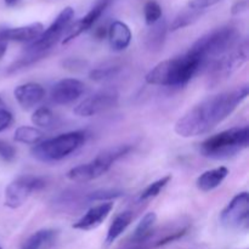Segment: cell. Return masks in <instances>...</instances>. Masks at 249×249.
I'll return each mask as SVG.
<instances>
[{
	"mask_svg": "<svg viewBox=\"0 0 249 249\" xmlns=\"http://www.w3.org/2000/svg\"><path fill=\"white\" fill-rule=\"evenodd\" d=\"M248 92V85H242L207 97L178 119L175 133L186 139L209 133L247 99Z\"/></svg>",
	"mask_w": 249,
	"mask_h": 249,
	"instance_id": "cell-1",
	"label": "cell"
},
{
	"mask_svg": "<svg viewBox=\"0 0 249 249\" xmlns=\"http://www.w3.org/2000/svg\"><path fill=\"white\" fill-rule=\"evenodd\" d=\"M143 16H145L146 24L152 26L162 18V7L157 1L150 0L146 2L145 7H143Z\"/></svg>",
	"mask_w": 249,
	"mask_h": 249,
	"instance_id": "cell-27",
	"label": "cell"
},
{
	"mask_svg": "<svg viewBox=\"0 0 249 249\" xmlns=\"http://www.w3.org/2000/svg\"><path fill=\"white\" fill-rule=\"evenodd\" d=\"M220 223L231 230H247L249 226L248 192L236 195L220 214Z\"/></svg>",
	"mask_w": 249,
	"mask_h": 249,
	"instance_id": "cell-10",
	"label": "cell"
},
{
	"mask_svg": "<svg viewBox=\"0 0 249 249\" xmlns=\"http://www.w3.org/2000/svg\"><path fill=\"white\" fill-rule=\"evenodd\" d=\"M95 36H96L97 39L105 38V36H107V29L105 28V27L104 28H102V27H100V28L96 31V33H95Z\"/></svg>",
	"mask_w": 249,
	"mask_h": 249,
	"instance_id": "cell-36",
	"label": "cell"
},
{
	"mask_svg": "<svg viewBox=\"0 0 249 249\" xmlns=\"http://www.w3.org/2000/svg\"><path fill=\"white\" fill-rule=\"evenodd\" d=\"M229 175V169L224 165L214 169H209L207 172L202 173L196 180V186L202 192H211L213 190L218 189L226 177Z\"/></svg>",
	"mask_w": 249,
	"mask_h": 249,
	"instance_id": "cell-18",
	"label": "cell"
},
{
	"mask_svg": "<svg viewBox=\"0 0 249 249\" xmlns=\"http://www.w3.org/2000/svg\"><path fill=\"white\" fill-rule=\"evenodd\" d=\"M0 249H2V248H1V247H0Z\"/></svg>",
	"mask_w": 249,
	"mask_h": 249,
	"instance_id": "cell-39",
	"label": "cell"
},
{
	"mask_svg": "<svg viewBox=\"0 0 249 249\" xmlns=\"http://www.w3.org/2000/svg\"><path fill=\"white\" fill-rule=\"evenodd\" d=\"M73 17H74V10L71 6L65 7L60 14L57 15L53 23L44 29L43 33L36 38V40L29 43L27 46V51L28 53H33V55L45 56L46 53L60 40L63 38L65 33L67 32L68 27L71 26Z\"/></svg>",
	"mask_w": 249,
	"mask_h": 249,
	"instance_id": "cell-7",
	"label": "cell"
},
{
	"mask_svg": "<svg viewBox=\"0 0 249 249\" xmlns=\"http://www.w3.org/2000/svg\"><path fill=\"white\" fill-rule=\"evenodd\" d=\"M202 15V11H197V10H192L187 7V10L180 12L177 17L174 18V21L170 24V31H178V29L185 28V27L190 26L194 22H196L199 18V16Z\"/></svg>",
	"mask_w": 249,
	"mask_h": 249,
	"instance_id": "cell-25",
	"label": "cell"
},
{
	"mask_svg": "<svg viewBox=\"0 0 249 249\" xmlns=\"http://www.w3.org/2000/svg\"><path fill=\"white\" fill-rule=\"evenodd\" d=\"M57 235L53 229H41L24 241L22 249H50L57 240Z\"/></svg>",
	"mask_w": 249,
	"mask_h": 249,
	"instance_id": "cell-19",
	"label": "cell"
},
{
	"mask_svg": "<svg viewBox=\"0 0 249 249\" xmlns=\"http://www.w3.org/2000/svg\"><path fill=\"white\" fill-rule=\"evenodd\" d=\"M203 66L204 62L198 56L187 51L184 55L156 65L146 74L145 80L148 84L160 87H184Z\"/></svg>",
	"mask_w": 249,
	"mask_h": 249,
	"instance_id": "cell-2",
	"label": "cell"
},
{
	"mask_svg": "<svg viewBox=\"0 0 249 249\" xmlns=\"http://www.w3.org/2000/svg\"><path fill=\"white\" fill-rule=\"evenodd\" d=\"M14 96L23 109H31L38 106L45 97V90L39 83H26L14 90Z\"/></svg>",
	"mask_w": 249,
	"mask_h": 249,
	"instance_id": "cell-15",
	"label": "cell"
},
{
	"mask_svg": "<svg viewBox=\"0 0 249 249\" xmlns=\"http://www.w3.org/2000/svg\"><path fill=\"white\" fill-rule=\"evenodd\" d=\"M109 46L113 51H123L131 41V31L126 23L122 21L112 22L107 29Z\"/></svg>",
	"mask_w": 249,
	"mask_h": 249,
	"instance_id": "cell-17",
	"label": "cell"
},
{
	"mask_svg": "<svg viewBox=\"0 0 249 249\" xmlns=\"http://www.w3.org/2000/svg\"><path fill=\"white\" fill-rule=\"evenodd\" d=\"M16 157V150L11 143L0 139V158L5 162H12Z\"/></svg>",
	"mask_w": 249,
	"mask_h": 249,
	"instance_id": "cell-30",
	"label": "cell"
},
{
	"mask_svg": "<svg viewBox=\"0 0 249 249\" xmlns=\"http://www.w3.org/2000/svg\"><path fill=\"white\" fill-rule=\"evenodd\" d=\"M130 150L131 146L119 145L104 151L90 162L77 165V167L68 170L67 179L74 182H88L97 179V178L106 174L111 169L112 165L119 158L124 157Z\"/></svg>",
	"mask_w": 249,
	"mask_h": 249,
	"instance_id": "cell-6",
	"label": "cell"
},
{
	"mask_svg": "<svg viewBox=\"0 0 249 249\" xmlns=\"http://www.w3.org/2000/svg\"><path fill=\"white\" fill-rule=\"evenodd\" d=\"M85 90L84 83L75 78H65L53 85L51 101L56 105H68L79 99Z\"/></svg>",
	"mask_w": 249,
	"mask_h": 249,
	"instance_id": "cell-12",
	"label": "cell"
},
{
	"mask_svg": "<svg viewBox=\"0 0 249 249\" xmlns=\"http://www.w3.org/2000/svg\"><path fill=\"white\" fill-rule=\"evenodd\" d=\"M156 221H157L156 213L150 212V213L145 214L140 220V223L135 228V230H134L133 236H131V242L142 243L147 241L152 236V231L153 228H155Z\"/></svg>",
	"mask_w": 249,
	"mask_h": 249,
	"instance_id": "cell-22",
	"label": "cell"
},
{
	"mask_svg": "<svg viewBox=\"0 0 249 249\" xmlns=\"http://www.w3.org/2000/svg\"><path fill=\"white\" fill-rule=\"evenodd\" d=\"M186 232H187V228H184V229H181V230L175 231V232L170 233V235L165 236L164 238H162L160 241H158L157 245L156 246H157V247H160V246H164V245H168V243H170V242H174V241L181 238Z\"/></svg>",
	"mask_w": 249,
	"mask_h": 249,
	"instance_id": "cell-32",
	"label": "cell"
},
{
	"mask_svg": "<svg viewBox=\"0 0 249 249\" xmlns=\"http://www.w3.org/2000/svg\"><path fill=\"white\" fill-rule=\"evenodd\" d=\"M219 1L220 0H189V9L202 11V10L208 9V7L218 4Z\"/></svg>",
	"mask_w": 249,
	"mask_h": 249,
	"instance_id": "cell-31",
	"label": "cell"
},
{
	"mask_svg": "<svg viewBox=\"0 0 249 249\" xmlns=\"http://www.w3.org/2000/svg\"><path fill=\"white\" fill-rule=\"evenodd\" d=\"M119 95L113 89H104L83 100L74 107L73 112L78 117H91L111 109L118 104Z\"/></svg>",
	"mask_w": 249,
	"mask_h": 249,
	"instance_id": "cell-11",
	"label": "cell"
},
{
	"mask_svg": "<svg viewBox=\"0 0 249 249\" xmlns=\"http://www.w3.org/2000/svg\"><path fill=\"white\" fill-rule=\"evenodd\" d=\"M15 141L19 143H24V145H36V143L41 142L44 139V133L40 129L36 128V126H28L23 125L19 126L15 130Z\"/></svg>",
	"mask_w": 249,
	"mask_h": 249,
	"instance_id": "cell-24",
	"label": "cell"
},
{
	"mask_svg": "<svg viewBox=\"0 0 249 249\" xmlns=\"http://www.w3.org/2000/svg\"><path fill=\"white\" fill-rule=\"evenodd\" d=\"M5 4L9 5V6H12V5H16L19 0H4Z\"/></svg>",
	"mask_w": 249,
	"mask_h": 249,
	"instance_id": "cell-37",
	"label": "cell"
},
{
	"mask_svg": "<svg viewBox=\"0 0 249 249\" xmlns=\"http://www.w3.org/2000/svg\"><path fill=\"white\" fill-rule=\"evenodd\" d=\"M12 119L14 118H12L11 112H9L7 109H2V111H0V133L11 125Z\"/></svg>",
	"mask_w": 249,
	"mask_h": 249,
	"instance_id": "cell-33",
	"label": "cell"
},
{
	"mask_svg": "<svg viewBox=\"0 0 249 249\" xmlns=\"http://www.w3.org/2000/svg\"><path fill=\"white\" fill-rule=\"evenodd\" d=\"M32 123L36 128L40 129H53L58 125V118L53 112L48 107H39L32 114Z\"/></svg>",
	"mask_w": 249,
	"mask_h": 249,
	"instance_id": "cell-23",
	"label": "cell"
},
{
	"mask_svg": "<svg viewBox=\"0 0 249 249\" xmlns=\"http://www.w3.org/2000/svg\"><path fill=\"white\" fill-rule=\"evenodd\" d=\"M109 4H111V0H99L84 17H82V18L78 19L77 22H74V23L68 27L67 32H66L62 38V44L70 43L73 39L77 38L78 36L91 28L96 23L97 19L102 16V14L106 11Z\"/></svg>",
	"mask_w": 249,
	"mask_h": 249,
	"instance_id": "cell-13",
	"label": "cell"
},
{
	"mask_svg": "<svg viewBox=\"0 0 249 249\" xmlns=\"http://www.w3.org/2000/svg\"><path fill=\"white\" fill-rule=\"evenodd\" d=\"M248 7V2L247 0H240V1H236L233 4L232 9H231V12L232 15H238V14H242L243 11H246Z\"/></svg>",
	"mask_w": 249,
	"mask_h": 249,
	"instance_id": "cell-35",
	"label": "cell"
},
{
	"mask_svg": "<svg viewBox=\"0 0 249 249\" xmlns=\"http://www.w3.org/2000/svg\"><path fill=\"white\" fill-rule=\"evenodd\" d=\"M5 36L10 41H18V43H32L39 38L44 32V26L40 22L27 24L21 27H5Z\"/></svg>",
	"mask_w": 249,
	"mask_h": 249,
	"instance_id": "cell-16",
	"label": "cell"
},
{
	"mask_svg": "<svg viewBox=\"0 0 249 249\" xmlns=\"http://www.w3.org/2000/svg\"><path fill=\"white\" fill-rule=\"evenodd\" d=\"M248 143V126H236L206 139L199 146V152L207 158L224 160L247 148Z\"/></svg>",
	"mask_w": 249,
	"mask_h": 249,
	"instance_id": "cell-4",
	"label": "cell"
},
{
	"mask_svg": "<svg viewBox=\"0 0 249 249\" xmlns=\"http://www.w3.org/2000/svg\"><path fill=\"white\" fill-rule=\"evenodd\" d=\"M170 180H172V175H165V177H163V178H160V179L153 181L152 184L148 185V186L146 187L142 192H141L140 198L139 199H140V201H147V199L157 197L158 195L160 194V191H162V190L164 189L168 184H169Z\"/></svg>",
	"mask_w": 249,
	"mask_h": 249,
	"instance_id": "cell-26",
	"label": "cell"
},
{
	"mask_svg": "<svg viewBox=\"0 0 249 249\" xmlns=\"http://www.w3.org/2000/svg\"><path fill=\"white\" fill-rule=\"evenodd\" d=\"M121 68L119 66H109V67H101L95 68L90 72L89 77L91 80L95 82H105V80L112 79L119 73Z\"/></svg>",
	"mask_w": 249,
	"mask_h": 249,
	"instance_id": "cell-28",
	"label": "cell"
},
{
	"mask_svg": "<svg viewBox=\"0 0 249 249\" xmlns=\"http://www.w3.org/2000/svg\"><path fill=\"white\" fill-rule=\"evenodd\" d=\"M5 27H0V60L4 57L5 53L7 50V45H9V40L5 36V32H4Z\"/></svg>",
	"mask_w": 249,
	"mask_h": 249,
	"instance_id": "cell-34",
	"label": "cell"
},
{
	"mask_svg": "<svg viewBox=\"0 0 249 249\" xmlns=\"http://www.w3.org/2000/svg\"><path fill=\"white\" fill-rule=\"evenodd\" d=\"M167 32L168 26L164 18H160L155 24L150 26L145 39L146 48L151 51H160L164 45Z\"/></svg>",
	"mask_w": 249,
	"mask_h": 249,
	"instance_id": "cell-20",
	"label": "cell"
},
{
	"mask_svg": "<svg viewBox=\"0 0 249 249\" xmlns=\"http://www.w3.org/2000/svg\"><path fill=\"white\" fill-rule=\"evenodd\" d=\"M45 186L46 181L43 178L36 175H21L10 182L5 189L4 204L7 208H19L32 195L41 191Z\"/></svg>",
	"mask_w": 249,
	"mask_h": 249,
	"instance_id": "cell-9",
	"label": "cell"
},
{
	"mask_svg": "<svg viewBox=\"0 0 249 249\" xmlns=\"http://www.w3.org/2000/svg\"><path fill=\"white\" fill-rule=\"evenodd\" d=\"M85 141H87L85 131H70L36 143L32 147L31 153L36 160L40 162H58L72 153L77 152L84 145Z\"/></svg>",
	"mask_w": 249,
	"mask_h": 249,
	"instance_id": "cell-5",
	"label": "cell"
},
{
	"mask_svg": "<svg viewBox=\"0 0 249 249\" xmlns=\"http://www.w3.org/2000/svg\"><path fill=\"white\" fill-rule=\"evenodd\" d=\"M112 209H113V202H102V203L96 204L91 207L77 223L73 224L72 228L80 231L94 230L106 220Z\"/></svg>",
	"mask_w": 249,
	"mask_h": 249,
	"instance_id": "cell-14",
	"label": "cell"
},
{
	"mask_svg": "<svg viewBox=\"0 0 249 249\" xmlns=\"http://www.w3.org/2000/svg\"><path fill=\"white\" fill-rule=\"evenodd\" d=\"M123 194L121 190H112V189H105L95 191L88 196L89 201H101V202H112V199L118 198Z\"/></svg>",
	"mask_w": 249,
	"mask_h": 249,
	"instance_id": "cell-29",
	"label": "cell"
},
{
	"mask_svg": "<svg viewBox=\"0 0 249 249\" xmlns=\"http://www.w3.org/2000/svg\"><path fill=\"white\" fill-rule=\"evenodd\" d=\"M133 221V213L129 211L123 212V213L118 214L116 218L113 219L112 224L109 225L108 231H107L106 240H105V243L106 246L113 245V242H116L117 238L121 237L123 235L124 231L129 228V225Z\"/></svg>",
	"mask_w": 249,
	"mask_h": 249,
	"instance_id": "cell-21",
	"label": "cell"
},
{
	"mask_svg": "<svg viewBox=\"0 0 249 249\" xmlns=\"http://www.w3.org/2000/svg\"><path fill=\"white\" fill-rule=\"evenodd\" d=\"M2 109H6V105H5V102L2 101V99L0 97V111H2Z\"/></svg>",
	"mask_w": 249,
	"mask_h": 249,
	"instance_id": "cell-38",
	"label": "cell"
},
{
	"mask_svg": "<svg viewBox=\"0 0 249 249\" xmlns=\"http://www.w3.org/2000/svg\"><path fill=\"white\" fill-rule=\"evenodd\" d=\"M248 56V41L243 40L242 43L240 41V44L232 50L214 60L208 71V79L211 84H216L223 79L230 77L232 73H235L238 68H241L247 62Z\"/></svg>",
	"mask_w": 249,
	"mask_h": 249,
	"instance_id": "cell-8",
	"label": "cell"
},
{
	"mask_svg": "<svg viewBox=\"0 0 249 249\" xmlns=\"http://www.w3.org/2000/svg\"><path fill=\"white\" fill-rule=\"evenodd\" d=\"M240 44V32L232 26H224L213 29L197 39L189 53L198 56L204 65L225 55Z\"/></svg>",
	"mask_w": 249,
	"mask_h": 249,
	"instance_id": "cell-3",
	"label": "cell"
}]
</instances>
